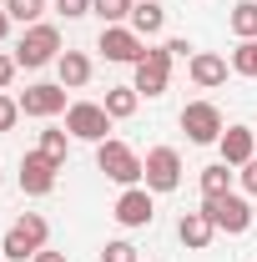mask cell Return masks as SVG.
<instances>
[{
	"instance_id": "obj_1",
	"label": "cell",
	"mask_w": 257,
	"mask_h": 262,
	"mask_svg": "<svg viewBox=\"0 0 257 262\" xmlns=\"http://www.w3.org/2000/svg\"><path fill=\"white\" fill-rule=\"evenodd\" d=\"M46 237H51V222H46L40 212H26L15 227L5 232L0 257H5V262H26V257H35V252H46Z\"/></svg>"
},
{
	"instance_id": "obj_2",
	"label": "cell",
	"mask_w": 257,
	"mask_h": 262,
	"mask_svg": "<svg viewBox=\"0 0 257 262\" xmlns=\"http://www.w3.org/2000/svg\"><path fill=\"white\" fill-rule=\"evenodd\" d=\"M15 61H20V71H40V66L61 61V31H56V26H46V20L26 26L20 46H15Z\"/></svg>"
},
{
	"instance_id": "obj_3",
	"label": "cell",
	"mask_w": 257,
	"mask_h": 262,
	"mask_svg": "<svg viewBox=\"0 0 257 262\" xmlns=\"http://www.w3.org/2000/svg\"><path fill=\"white\" fill-rule=\"evenodd\" d=\"M96 166L111 177V182H121V187H136V182H141V171H146V162L131 151L126 141H116V136H106V141L96 146Z\"/></svg>"
},
{
	"instance_id": "obj_4",
	"label": "cell",
	"mask_w": 257,
	"mask_h": 262,
	"mask_svg": "<svg viewBox=\"0 0 257 262\" xmlns=\"http://www.w3.org/2000/svg\"><path fill=\"white\" fill-rule=\"evenodd\" d=\"M202 212H207V217H212V227L227 232V237H237V232L252 227V202H247V196H237V192H227V196H202Z\"/></svg>"
},
{
	"instance_id": "obj_5",
	"label": "cell",
	"mask_w": 257,
	"mask_h": 262,
	"mask_svg": "<svg viewBox=\"0 0 257 262\" xmlns=\"http://www.w3.org/2000/svg\"><path fill=\"white\" fill-rule=\"evenodd\" d=\"M182 131H187L192 146H212V141H222L227 121H222V111L212 101H187L182 106Z\"/></svg>"
},
{
	"instance_id": "obj_6",
	"label": "cell",
	"mask_w": 257,
	"mask_h": 262,
	"mask_svg": "<svg viewBox=\"0 0 257 262\" xmlns=\"http://www.w3.org/2000/svg\"><path fill=\"white\" fill-rule=\"evenodd\" d=\"M66 131L76 136V141H106V131H111V116H106V106L101 101H71L66 106Z\"/></svg>"
},
{
	"instance_id": "obj_7",
	"label": "cell",
	"mask_w": 257,
	"mask_h": 262,
	"mask_svg": "<svg viewBox=\"0 0 257 262\" xmlns=\"http://www.w3.org/2000/svg\"><path fill=\"white\" fill-rule=\"evenodd\" d=\"M141 182H146V192H157V196L177 192V187H182V157H177V146H152Z\"/></svg>"
},
{
	"instance_id": "obj_8",
	"label": "cell",
	"mask_w": 257,
	"mask_h": 262,
	"mask_svg": "<svg viewBox=\"0 0 257 262\" xmlns=\"http://www.w3.org/2000/svg\"><path fill=\"white\" fill-rule=\"evenodd\" d=\"M172 61H177V56H172L166 46H146V56L136 61V81H131V86H136L141 96H161L166 81H172Z\"/></svg>"
},
{
	"instance_id": "obj_9",
	"label": "cell",
	"mask_w": 257,
	"mask_h": 262,
	"mask_svg": "<svg viewBox=\"0 0 257 262\" xmlns=\"http://www.w3.org/2000/svg\"><path fill=\"white\" fill-rule=\"evenodd\" d=\"M56 171H61V162H51L40 146L26 151V157H20V192L26 196H51L56 192Z\"/></svg>"
},
{
	"instance_id": "obj_10",
	"label": "cell",
	"mask_w": 257,
	"mask_h": 262,
	"mask_svg": "<svg viewBox=\"0 0 257 262\" xmlns=\"http://www.w3.org/2000/svg\"><path fill=\"white\" fill-rule=\"evenodd\" d=\"M96 46H101V56H106V61H116V66H136L141 56H146V40L131 31V26H106Z\"/></svg>"
},
{
	"instance_id": "obj_11",
	"label": "cell",
	"mask_w": 257,
	"mask_h": 262,
	"mask_svg": "<svg viewBox=\"0 0 257 262\" xmlns=\"http://www.w3.org/2000/svg\"><path fill=\"white\" fill-rule=\"evenodd\" d=\"M157 192H146V187H126V192L116 196V207H111V217L121 222V227H152V217H157Z\"/></svg>"
},
{
	"instance_id": "obj_12",
	"label": "cell",
	"mask_w": 257,
	"mask_h": 262,
	"mask_svg": "<svg viewBox=\"0 0 257 262\" xmlns=\"http://www.w3.org/2000/svg\"><path fill=\"white\" fill-rule=\"evenodd\" d=\"M20 111H26V116H40V121L61 116V111H66V86H61V81H40V86H26V96H20Z\"/></svg>"
},
{
	"instance_id": "obj_13",
	"label": "cell",
	"mask_w": 257,
	"mask_h": 262,
	"mask_svg": "<svg viewBox=\"0 0 257 262\" xmlns=\"http://www.w3.org/2000/svg\"><path fill=\"white\" fill-rule=\"evenodd\" d=\"M217 146H222V162L227 166H247L257 157V131L252 126H227Z\"/></svg>"
},
{
	"instance_id": "obj_14",
	"label": "cell",
	"mask_w": 257,
	"mask_h": 262,
	"mask_svg": "<svg viewBox=\"0 0 257 262\" xmlns=\"http://www.w3.org/2000/svg\"><path fill=\"white\" fill-rule=\"evenodd\" d=\"M177 237H182V247L202 252V247H212L217 227H212V217H207V212L197 207V212H182V222H177Z\"/></svg>"
},
{
	"instance_id": "obj_15",
	"label": "cell",
	"mask_w": 257,
	"mask_h": 262,
	"mask_svg": "<svg viewBox=\"0 0 257 262\" xmlns=\"http://www.w3.org/2000/svg\"><path fill=\"white\" fill-rule=\"evenodd\" d=\"M187 76H192L202 91H217V86L227 81V61L217 56V51H197L192 61H187Z\"/></svg>"
},
{
	"instance_id": "obj_16",
	"label": "cell",
	"mask_w": 257,
	"mask_h": 262,
	"mask_svg": "<svg viewBox=\"0 0 257 262\" xmlns=\"http://www.w3.org/2000/svg\"><path fill=\"white\" fill-rule=\"evenodd\" d=\"M56 76H61L66 91H81V86L91 81V56H81V51H61V61H56Z\"/></svg>"
},
{
	"instance_id": "obj_17",
	"label": "cell",
	"mask_w": 257,
	"mask_h": 262,
	"mask_svg": "<svg viewBox=\"0 0 257 262\" xmlns=\"http://www.w3.org/2000/svg\"><path fill=\"white\" fill-rule=\"evenodd\" d=\"M161 26H166V10H161L157 0H136V10H131V31L141 35V40H152V35H161Z\"/></svg>"
},
{
	"instance_id": "obj_18",
	"label": "cell",
	"mask_w": 257,
	"mask_h": 262,
	"mask_svg": "<svg viewBox=\"0 0 257 262\" xmlns=\"http://www.w3.org/2000/svg\"><path fill=\"white\" fill-rule=\"evenodd\" d=\"M101 106H106L111 121H126V116H136V106H141V91H136V86H111Z\"/></svg>"
},
{
	"instance_id": "obj_19",
	"label": "cell",
	"mask_w": 257,
	"mask_h": 262,
	"mask_svg": "<svg viewBox=\"0 0 257 262\" xmlns=\"http://www.w3.org/2000/svg\"><path fill=\"white\" fill-rule=\"evenodd\" d=\"M227 26H232L237 40H257V0H237L232 15H227Z\"/></svg>"
},
{
	"instance_id": "obj_20",
	"label": "cell",
	"mask_w": 257,
	"mask_h": 262,
	"mask_svg": "<svg viewBox=\"0 0 257 262\" xmlns=\"http://www.w3.org/2000/svg\"><path fill=\"white\" fill-rule=\"evenodd\" d=\"M227 192H232V166L227 162L202 166V196H227Z\"/></svg>"
},
{
	"instance_id": "obj_21",
	"label": "cell",
	"mask_w": 257,
	"mask_h": 262,
	"mask_svg": "<svg viewBox=\"0 0 257 262\" xmlns=\"http://www.w3.org/2000/svg\"><path fill=\"white\" fill-rule=\"evenodd\" d=\"M91 10H96L106 26H121L131 20V10H136V0H91Z\"/></svg>"
},
{
	"instance_id": "obj_22",
	"label": "cell",
	"mask_w": 257,
	"mask_h": 262,
	"mask_svg": "<svg viewBox=\"0 0 257 262\" xmlns=\"http://www.w3.org/2000/svg\"><path fill=\"white\" fill-rule=\"evenodd\" d=\"M40 151H46L51 162H66V151H71V131L46 126V131H40Z\"/></svg>"
},
{
	"instance_id": "obj_23",
	"label": "cell",
	"mask_w": 257,
	"mask_h": 262,
	"mask_svg": "<svg viewBox=\"0 0 257 262\" xmlns=\"http://www.w3.org/2000/svg\"><path fill=\"white\" fill-rule=\"evenodd\" d=\"M232 71L257 81V40H237V51H232Z\"/></svg>"
},
{
	"instance_id": "obj_24",
	"label": "cell",
	"mask_w": 257,
	"mask_h": 262,
	"mask_svg": "<svg viewBox=\"0 0 257 262\" xmlns=\"http://www.w3.org/2000/svg\"><path fill=\"white\" fill-rule=\"evenodd\" d=\"M40 10H46V0H5V15H10V20H20V26H35V20H40Z\"/></svg>"
},
{
	"instance_id": "obj_25",
	"label": "cell",
	"mask_w": 257,
	"mask_h": 262,
	"mask_svg": "<svg viewBox=\"0 0 257 262\" xmlns=\"http://www.w3.org/2000/svg\"><path fill=\"white\" fill-rule=\"evenodd\" d=\"M101 262H141V257H136V247H131L126 237H116V242L101 247Z\"/></svg>"
},
{
	"instance_id": "obj_26",
	"label": "cell",
	"mask_w": 257,
	"mask_h": 262,
	"mask_svg": "<svg viewBox=\"0 0 257 262\" xmlns=\"http://www.w3.org/2000/svg\"><path fill=\"white\" fill-rule=\"evenodd\" d=\"M15 121H20V101H10L5 91H0V131H10Z\"/></svg>"
},
{
	"instance_id": "obj_27",
	"label": "cell",
	"mask_w": 257,
	"mask_h": 262,
	"mask_svg": "<svg viewBox=\"0 0 257 262\" xmlns=\"http://www.w3.org/2000/svg\"><path fill=\"white\" fill-rule=\"evenodd\" d=\"M237 182H242V192H247V196H257V157L247 166H237Z\"/></svg>"
},
{
	"instance_id": "obj_28",
	"label": "cell",
	"mask_w": 257,
	"mask_h": 262,
	"mask_svg": "<svg viewBox=\"0 0 257 262\" xmlns=\"http://www.w3.org/2000/svg\"><path fill=\"white\" fill-rule=\"evenodd\" d=\"M56 10L66 20H76V15H91V0H56Z\"/></svg>"
},
{
	"instance_id": "obj_29",
	"label": "cell",
	"mask_w": 257,
	"mask_h": 262,
	"mask_svg": "<svg viewBox=\"0 0 257 262\" xmlns=\"http://www.w3.org/2000/svg\"><path fill=\"white\" fill-rule=\"evenodd\" d=\"M15 71H20V61H15V56H0V91L15 81Z\"/></svg>"
},
{
	"instance_id": "obj_30",
	"label": "cell",
	"mask_w": 257,
	"mask_h": 262,
	"mask_svg": "<svg viewBox=\"0 0 257 262\" xmlns=\"http://www.w3.org/2000/svg\"><path fill=\"white\" fill-rule=\"evenodd\" d=\"M166 51H172V56H187V61H192V56H197V51H192V46H187V40H182V35H177V40H166Z\"/></svg>"
},
{
	"instance_id": "obj_31",
	"label": "cell",
	"mask_w": 257,
	"mask_h": 262,
	"mask_svg": "<svg viewBox=\"0 0 257 262\" xmlns=\"http://www.w3.org/2000/svg\"><path fill=\"white\" fill-rule=\"evenodd\" d=\"M31 262H66V252H35Z\"/></svg>"
},
{
	"instance_id": "obj_32",
	"label": "cell",
	"mask_w": 257,
	"mask_h": 262,
	"mask_svg": "<svg viewBox=\"0 0 257 262\" xmlns=\"http://www.w3.org/2000/svg\"><path fill=\"white\" fill-rule=\"evenodd\" d=\"M10 26H15V20H10V15H5V5H0V40L10 35Z\"/></svg>"
},
{
	"instance_id": "obj_33",
	"label": "cell",
	"mask_w": 257,
	"mask_h": 262,
	"mask_svg": "<svg viewBox=\"0 0 257 262\" xmlns=\"http://www.w3.org/2000/svg\"><path fill=\"white\" fill-rule=\"evenodd\" d=\"M252 222H257V202H252Z\"/></svg>"
},
{
	"instance_id": "obj_34",
	"label": "cell",
	"mask_w": 257,
	"mask_h": 262,
	"mask_svg": "<svg viewBox=\"0 0 257 262\" xmlns=\"http://www.w3.org/2000/svg\"><path fill=\"white\" fill-rule=\"evenodd\" d=\"M0 182H5V177H0Z\"/></svg>"
},
{
	"instance_id": "obj_35",
	"label": "cell",
	"mask_w": 257,
	"mask_h": 262,
	"mask_svg": "<svg viewBox=\"0 0 257 262\" xmlns=\"http://www.w3.org/2000/svg\"><path fill=\"white\" fill-rule=\"evenodd\" d=\"M0 262H5V257H0Z\"/></svg>"
}]
</instances>
